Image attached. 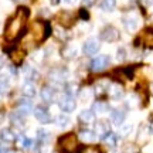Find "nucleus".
<instances>
[{"mask_svg":"<svg viewBox=\"0 0 153 153\" xmlns=\"http://www.w3.org/2000/svg\"><path fill=\"white\" fill-rule=\"evenodd\" d=\"M28 13H30L28 9L20 7V9L16 11V14L7 22L4 34H6V38H7L9 41H13V40H16V38H19L22 36L23 30L26 27V22H27V19H28Z\"/></svg>","mask_w":153,"mask_h":153,"instance_id":"f257e3e1","label":"nucleus"},{"mask_svg":"<svg viewBox=\"0 0 153 153\" xmlns=\"http://www.w3.org/2000/svg\"><path fill=\"white\" fill-rule=\"evenodd\" d=\"M58 148L61 152L71 153L76 149V136L74 133H67L58 139Z\"/></svg>","mask_w":153,"mask_h":153,"instance_id":"f03ea898","label":"nucleus"},{"mask_svg":"<svg viewBox=\"0 0 153 153\" xmlns=\"http://www.w3.org/2000/svg\"><path fill=\"white\" fill-rule=\"evenodd\" d=\"M58 106L64 114H71L72 111L76 108V101L74 95L71 94H64L60 99H58Z\"/></svg>","mask_w":153,"mask_h":153,"instance_id":"7ed1b4c3","label":"nucleus"},{"mask_svg":"<svg viewBox=\"0 0 153 153\" xmlns=\"http://www.w3.org/2000/svg\"><path fill=\"white\" fill-rule=\"evenodd\" d=\"M99 37H101V40H104L106 43H115V41L119 40L120 33H119V30L116 27H114V26H106V27L102 28Z\"/></svg>","mask_w":153,"mask_h":153,"instance_id":"20e7f679","label":"nucleus"},{"mask_svg":"<svg viewBox=\"0 0 153 153\" xmlns=\"http://www.w3.org/2000/svg\"><path fill=\"white\" fill-rule=\"evenodd\" d=\"M111 64V57L109 55H98V57H95L92 61H91V70L92 71H104L105 68H108Z\"/></svg>","mask_w":153,"mask_h":153,"instance_id":"39448f33","label":"nucleus"},{"mask_svg":"<svg viewBox=\"0 0 153 153\" xmlns=\"http://www.w3.org/2000/svg\"><path fill=\"white\" fill-rule=\"evenodd\" d=\"M139 23H140V20H139V16H137L136 13H129V14H126L125 17H123V26H125V28L129 31V33H133V31H136L137 27H139Z\"/></svg>","mask_w":153,"mask_h":153,"instance_id":"423d86ee","label":"nucleus"},{"mask_svg":"<svg viewBox=\"0 0 153 153\" xmlns=\"http://www.w3.org/2000/svg\"><path fill=\"white\" fill-rule=\"evenodd\" d=\"M101 48V44H99V40L95 37H91L88 38L87 41L84 43L82 45V51H84V54L85 55H94L97 54Z\"/></svg>","mask_w":153,"mask_h":153,"instance_id":"0eeeda50","label":"nucleus"},{"mask_svg":"<svg viewBox=\"0 0 153 153\" xmlns=\"http://www.w3.org/2000/svg\"><path fill=\"white\" fill-rule=\"evenodd\" d=\"M34 116H36V119L40 122V123H50L51 122V115H50L48 109L45 108V106H41V105H38L34 108Z\"/></svg>","mask_w":153,"mask_h":153,"instance_id":"6e6552de","label":"nucleus"},{"mask_svg":"<svg viewBox=\"0 0 153 153\" xmlns=\"http://www.w3.org/2000/svg\"><path fill=\"white\" fill-rule=\"evenodd\" d=\"M67 70H64V68H55V70H53V71L50 72V78L53 79L54 82H58V84H61V82H65L67 79Z\"/></svg>","mask_w":153,"mask_h":153,"instance_id":"1a4fd4ad","label":"nucleus"},{"mask_svg":"<svg viewBox=\"0 0 153 153\" xmlns=\"http://www.w3.org/2000/svg\"><path fill=\"white\" fill-rule=\"evenodd\" d=\"M31 111H34L31 98H23L22 101L19 102V112H20V114L28 115V114H31Z\"/></svg>","mask_w":153,"mask_h":153,"instance_id":"9d476101","label":"nucleus"},{"mask_svg":"<svg viewBox=\"0 0 153 153\" xmlns=\"http://www.w3.org/2000/svg\"><path fill=\"white\" fill-rule=\"evenodd\" d=\"M40 97H41V101L44 104H51V102H54L55 91L51 87H44L40 92Z\"/></svg>","mask_w":153,"mask_h":153,"instance_id":"9b49d317","label":"nucleus"},{"mask_svg":"<svg viewBox=\"0 0 153 153\" xmlns=\"http://www.w3.org/2000/svg\"><path fill=\"white\" fill-rule=\"evenodd\" d=\"M111 132V128H109V123L106 122V120H99L95 123V133L98 135L101 139L106 135V133H109Z\"/></svg>","mask_w":153,"mask_h":153,"instance_id":"f8f14e48","label":"nucleus"},{"mask_svg":"<svg viewBox=\"0 0 153 153\" xmlns=\"http://www.w3.org/2000/svg\"><path fill=\"white\" fill-rule=\"evenodd\" d=\"M0 139H1V142L4 143H13L17 139V136L10 128H4V129L0 131Z\"/></svg>","mask_w":153,"mask_h":153,"instance_id":"ddd939ff","label":"nucleus"},{"mask_svg":"<svg viewBox=\"0 0 153 153\" xmlns=\"http://www.w3.org/2000/svg\"><path fill=\"white\" fill-rule=\"evenodd\" d=\"M111 120L114 125H122L125 120V112L122 109H112L111 111Z\"/></svg>","mask_w":153,"mask_h":153,"instance_id":"4468645a","label":"nucleus"},{"mask_svg":"<svg viewBox=\"0 0 153 153\" xmlns=\"http://www.w3.org/2000/svg\"><path fill=\"white\" fill-rule=\"evenodd\" d=\"M78 136H79V139H81L82 142L91 143L97 139V133H95V131H91V129H82Z\"/></svg>","mask_w":153,"mask_h":153,"instance_id":"2eb2a0df","label":"nucleus"},{"mask_svg":"<svg viewBox=\"0 0 153 153\" xmlns=\"http://www.w3.org/2000/svg\"><path fill=\"white\" fill-rule=\"evenodd\" d=\"M108 92H109V97L114 101H119V99H122V97H123V89H122V87L120 85H109V89H108Z\"/></svg>","mask_w":153,"mask_h":153,"instance_id":"dca6fc26","label":"nucleus"},{"mask_svg":"<svg viewBox=\"0 0 153 153\" xmlns=\"http://www.w3.org/2000/svg\"><path fill=\"white\" fill-rule=\"evenodd\" d=\"M23 94L27 97V98H34L36 94H37V89L34 87L33 81H26L24 85H23Z\"/></svg>","mask_w":153,"mask_h":153,"instance_id":"f3484780","label":"nucleus"},{"mask_svg":"<svg viewBox=\"0 0 153 153\" xmlns=\"http://www.w3.org/2000/svg\"><path fill=\"white\" fill-rule=\"evenodd\" d=\"M79 120L84 123H91L95 120V112L94 109H82L79 114Z\"/></svg>","mask_w":153,"mask_h":153,"instance_id":"a211bd4d","label":"nucleus"},{"mask_svg":"<svg viewBox=\"0 0 153 153\" xmlns=\"http://www.w3.org/2000/svg\"><path fill=\"white\" fill-rule=\"evenodd\" d=\"M60 23L64 27H70L72 23H74V16L70 11H62L60 14Z\"/></svg>","mask_w":153,"mask_h":153,"instance_id":"6ab92c4d","label":"nucleus"},{"mask_svg":"<svg viewBox=\"0 0 153 153\" xmlns=\"http://www.w3.org/2000/svg\"><path fill=\"white\" fill-rule=\"evenodd\" d=\"M23 74H24V76L27 78V81H34L38 75V72L36 71V68L31 67V65H24L23 67Z\"/></svg>","mask_w":153,"mask_h":153,"instance_id":"aec40b11","label":"nucleus"},{"mask_svg":"<svg viewBox=\"0 0 153 153\" xmlns=\"http://www.w3.org/2000/svg\"><path fill=\"white\" fill-rule=\"evenodd\" d=\"M10 120H11V123L14 126H17V128H23L24 126V115L20 114L19 111L10 115Z\"/></svg>","mask_w":153,"mask_h":153,"instance_id":"412c9836","label":"nucleus"},{"mask_svg":"<svg viewBox=\"0 0 153 153\" xmlns=\"http://www.w3.org/2000/svg\"><path fill=\"white\" fill-rule=\"evenodd\" d=\"M102 140H104L105 145H108L111 148H115L116 143H118V136L115 135L114 132H109V133H106V135L102 137Z\"/></svg>","mask_w":153,"mask_h":153,"instance_id":"4be33fe9","label":"nucleus"},{"mask_svg":"<svg viewBox=\"0 0 153 153\" xmlns=\"http://www.w3.org/2000/svg\"><path fill=\"white\" fill-rule=\"evenodd\" d=\"M76 55H78V47L71 44V45H67L65 50H64V57L68 58V60H72V58H75Z\"/></svg>","mask_w":153,"mask_h":153,"instance_id":"5701e85b","label":"nucleus"},{"mask_svg":"<svg viewBox=\"0 0 153 153\" xmlns=\"http://www.w3.org/2000/svg\"><path fill=\"white\" fill-rule=\"evenodd\" d=\"M10 82H9V76L6 74H0V95H3L9 91Z\"/></svg>","mask_w":153,"mask_h":153,"instance_id":"b1692460","label":"nucleus"},{"mask_svg":"<svg viewBox=\"0 0 153 153\" xmlns=\"http://www.w3.org/2000/svg\"><path fill=\"white\" fill-rule=\"evenodd\" d=\"M99 7L104 11H112L116 7V0H101Z\"/></svg>","mask_w":153,"mask_h":153,"instance_id":"393cba45","label":"nucleus"},{"mask_svg":"<svg viewBox=\"0 0 153 153\" xmlns=\"http://www.w3.org/2000/svg\"><path fill=\"white\" fill-rule=\"evenodd\" d=\"M92 109L95 114H105V112H108V109H109V106H108V104H105V102H95L92 106Z\"/></svg>","mask_w":153,"mask_h":153,"instance_id":"a878e982","label":"nucleus"},{"mask_svg":"<svg viewBox=\"0 0 153 153\" xmlns=\"http://www.w3.org/2000/svg\"><path fill=\"white\" fill-rule=\"evenodd\" d=\"M17 142H19V145H20L22 148H24V149H31L33 148V143H34L31 139L23 136V135H20V136L17 137Z\"/></svg>","mask_w":153,"mask_h":153,"instance_id":"bb28decb","label":"nucleus"},{"mask_svg":"<svg viewBox=\"0 0 153 153\" xmlns=\"http://www.w3.org/2000/svg\"><path fill=\"white\" fill-rule=\"evenodd\" d=\"M23 57H24V53L20 51V50H13V51H10V58L14 64H20L23 61Z\"/></svg>","mask_w":153,"mask_h":153,"instance_id":"cd10ccee","label":"nucleus"},{"mask_svg":"<svg viewBox=\"0 0 153 153\" xmlns=\"http://www.w3.org/2000/svg\"><path fill=\"white\" fill-rule=\"evenodd\" d=\"M55 123H57L58 128H65V126L70 125V116L65 115V114L58 115V116H57V120H55Z\"/></svg>","mask_w":153,"mask_h":153,"instance_id":"c85d7f7f","label":"nucleus"},{"mask_svg":"<svg viewBox=\"0 0 153 153\" xmlns=\"http://www.w3.org/2000/svg\"><path fill=\"white\" fill-rule=\"evenodd\" d=\"M78 97L81 98V102H88V101L91 99V97H92V92H91V89L84 88V89H81V91H79Z\"/></svg>","mask_w":153,"mask_h":153,"instance_id":"c756f323","label":"nucleus"},{"mask_svg":"<svg viewBox=\"0 0 153 153\" xmlns=\"http://www.w3.org/2000/svg\"><path fill=\"white\" fill-rule=\"evenodd\" d=\"M37 139L40 143H45L50 139V133L44 129H38L37 131Z\"/></svg>","mask_w":153,"mask_h":153,"instance_id":"7c9ffc66","label":"nucleus"},{"mask_svg":"<svg viewBox=\"0 0 153 153\" xmlns=\"http://www.w3.org/2000/svg\"><path fill=\"white\" fill-rule=\"evenodd\" d=\"M109 89V85H108V82L106 81H101L99 84H97V87H95V92L99 94V95H102L105 91H108Z\"/></svg>","mask_w":153,"mask_h":153,"instance_id":"2f4dec72","label":"nucleus"},{"mask_svg":"<svg viewBox=\"0 0 153 153\" xmlns=\"http://www.w3.org/2000/svg\"><path fill=\"white\" fill-rule=\"evenodd\" d=\"M116 58H118V61L126 60V48L119 47V48H118V51H116Z\"/></svg>","mask_w":153,"mask_h":153,"instance_id":"473e14b6","label":"nucleus"},{"mask_svg":"<svg viewBox=\"0 0 153 153\" xmlns=\"http://www.w3.org/2000/svg\"><path fill=\"white\" fill-rule=\"evenodd\" d=\"M132 129H133L132 125H123L120 128V135H122V136H128V135L132 132Z\"/></svg>","mask_w":153,"mask_h":153,"instance_id":"72a5a7b5","label":"nucleus"},{"mask_svg":"<svg viewBox=\"0 0 153 153\" xmlns=\"http://www.w3.org/2000/svg\"><path fill=\"white\" fill-rule=\"evenodd\" d=\"M82 153H101V150H99L98 148H95V146H91V148L84 149V152Z\"/></svg>","mask_w":153,"mask_h":153,"instance_id":"f704fd0d","label":"nucleus"},{"mask_svg":"<svg viewBox=\"0 0 153 153\" xmlns=\"http://www.w3.org/2000/svg\"><path fill=\"white\" fill-rule=\"evenodd\" d=\"M79 17H81L82 20H88V19H89V13H88L85 9H81V10H79Z\"/></svg>","mask_w":153,"mask_h":153,"instance_id":"c9c22d12","label":"nucleus"},{"mask_svg":"<svg viewBox=\"0 0 153 153\" xmlns=\"http://www.w3.org/2000/svg\"><path fill=\"white\" fill-rule=\"evenodd\" d=\"M97 0H82V4L84 6H92Z\"/></svg>","mask_w":153,"mask_h":153,"instance_id":"e433bc0d","label":"nucleus"},{"mask_svg":"<svg viewBox=\"0 0 153 153\" xmlns=\"http://www.w3.org/2000/svg\"><path fill=\"white\" fill-rule=\"evenodd\" d=\"M64 4H67V6H72V4H75V1L76 0H61Z\"/></svg>","mask_w":153,"mask_h":153,"instance_id":"4c0bfd02","label":"nucleus"},{"mask_svg":"<svg viewBox=\"0 0 153 153\" xmlns=\"http://www.w3.org/2000/svg\"><path fill=\"white\" fill-rule=\"evenodd\" d=\"M7 150H9V149L6 148L4 145H1V143H0V153H6Z\"/></svg>","mask_w":153,"mask_h":153,"instance_id":"58836bf2","label":"nucleus"},{"mask_svg":"<svg viewBox=\"0 0 153 153\" xmlns=\"http://www.w3.org/2000/svg\"><path fill=\"white\" fill-rule=\"evenodd\" d=\"M149 131H150V133H153V119L150 120V123H149Z\"/></svg>","mask_w":153,"mask_h":153,"instance_id":"ea45409f","label":"nucleus"},{"mask_svg":"<svg viewBox=\"0 0 153 153\" xmlns=\"http://www.w3.org/2000/svg\"><path fill=\"white\" fill-rule=\"evenodd\" d=\"M150 94H152V95H153V82H152V84H150Z\"/></svg>","mask_w":153,"mask_h":153,"instance_id":"a19ab883","label":"nucleus"},{"mask_svg":"<svg viewBox=\"0 0 153 153\" xmlns=\"http://www.w3.org/2000/svg\"><path fill=\"white\" fill-rule=\"evenodd\" d=\"M14 1H19V3H22V1H26V0H14Z\"/></svg>","mask_w":153,"mask_h":153,"instance_id":"79ce46f5","label":"nucleus"},{"mask_svg":"<svg viewBox=\"0 0 153 153\" xmlns=\"http://www.w3.org/2000/svg\"><path fill=\"white\" fill-rule=\"evenodd\" d=\"M111 153H119V152H116V150H112V152H111Z\"/></svg>","mask_w":153,"mask_h":153,"instance_id":"37998d69","label":"nucleus"}]
</instances>
